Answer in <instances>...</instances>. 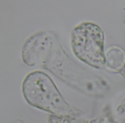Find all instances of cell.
Instances as JSON below:
<instances>
[{
	"label": "cell",
	"mask_w": 125,
	"mask_h": 123,
	"mask_svg": "<svg viewBox=\"0 0 125 123\" xmlns=\"http://www.w3.org/2000/svg\"><path fill=\"white\" fill-rule=\"evenodd\" d=\"M72 49L75 56L94 68H103L105 64L104 54V33L99 26L84 22L72 33Z\"/></svg>",
	"instance_id": "7a4b0ae2"
},
{
	"label": "cell",
	"mask_w": 125,
	"mask_h": 123,
	"mask_svg": "<svg viewBox=\"0 0 125 123\" xmlns=\"http://www.w3.org/2000/svg\"><path fill=\"white\" fill-rule=\"evenodd\" d=\"M52 41L47 34L43 33H37L28 38L22 50L24 62L29 66H34L44 61L49 55Z\"/></svg>",
	"instance_id": "3957f363"
},
{
	"label": "cell",
	"mask_w": 125,
	"mask_h": 123,
	"mask_svg": "<svg viewBox=\"0 0 125 123\" xmlns=\"http://www.w3.org/2000/svg\"><path fill=\"white\" fill-rule=\"evenodd\" d=\"M22 92L31 106L55 115L73 116L77 114L61 96L50 76L43 72L29 74L22 84Z\"/></svg>",
	"instance_id": "6da1fadb"
}]
</instances>
